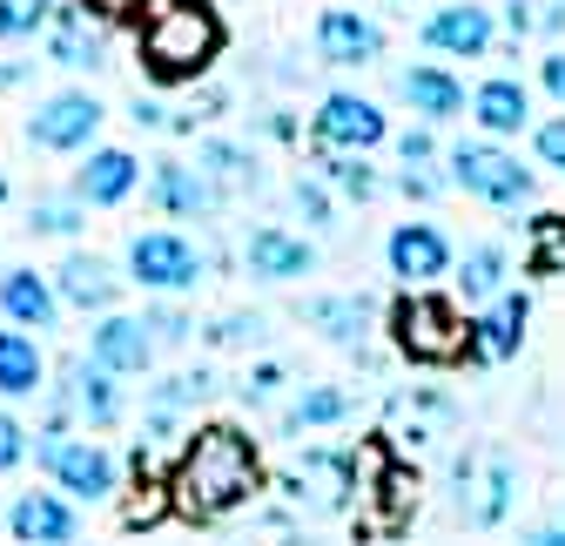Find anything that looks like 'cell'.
<instances>
[{
  "instance_id": "1",
  "label": "cell",
  "mask_w": 565,
  "mask_h": 546,
  "mask_svg": "<svg viewBox=\"0 0 565 546\" xmlns=\"http://www.w3.org/2000/svg\"><path fill=\"white\" fill-rule=\"evenodd\" d=\"M162 480H169V513H182L189 526H216L263 493V452L243 426L216 419V426H195L182 439V452L169 459Z\"/></svg>"
},
{
  "instance_id": "2",
  "label": "cell",
  "mask_w": 565,
  "mask_h": 546,
  "mask_svg": "<svg viewBox=\"0 0 565 546\" xmlns=\"http://www.w3.org/2000/svg\"><path fill=\"white\" fill-rule=\"evenodd\" d=\"M223 48H230V28L216 14V0H141L135 54H141V67H149L162 88L202 82Z\"/></svg>"
},
{
  "instance_id": "3",
  "label": "cell",
  "mask_w": 565,
  "mask_h": 546,
  "mask_svg": "<svg viewBox=\"0 0 565 546\" xmlns=\"http://www.w3.org/2000/svg\"><path fill=\"white\" fill-rule=\"evenodd\" d=\"M445 493H451V519L471 533L505 526L519 506V459L499 439H471L445 459Z\"/></svg>"
},
{
  "instance_id": "4",
  "label": "cell",
  "mask_w": 565,
  "mask_h": 546,
  "mask_svg": "<svg viewBox=\"0 0 565 546\" xmlns=\"http://www.w3.org/2000/svg\"><path fill=\"white\" fill-rule=\"evenodd\" d=\"M458 432H465V412L445 385H397L384 398V452L404 459V465H431V459H451L458 452Z\"/></svg>"
},
{
  "instance_id": "5",
  "label": "cell",
  "mask_w": 565,
  "mask_h": 546,
  "mask_svg": "<svg viewBox=\"0 0 565 546\" xmlns=\"http://www.w3.org/2000/svg\"><path fill=\"white\" fill-rule=\"evenodd\" d=\"M364 459L371 445H310L282 465V506L290 513H310V519H343L358 513V493H364Z\"/></svg>"
},
{
  "instance_id": "6",
  "label": "cell",
  "mask_w": 565,
  "mask_h": 546,
  "mask_svg": "<svg viewBox=\"0 0 565 546\" xmlns=\"http://www.w3.org/2000/svg\"><path fill=\"white\" fill-rule=\"evenodd\" d=\"M445 169H451V189H465L471 202H484V210H499V217H519V210L539 202V176L505 143H491V135H465V143H451Z\"/></svg>"
},
{
  "instance_id": "7",
  "label": "cell",
  "mask_w": 565,
  "mask_h": 546,
  "mask_svg": "<svg viewBox=\"0 0 565 546\" xmlns=\"http://www.w3.org/2000/svg\"><path fill=\"white\" fill-rule=\"evenodd\" d=\"M391 345H397L411 365H431V371L465 365L471 317H465L451 297H438V291H404V297L391 304Z\"/></svg>"
},
{
  "instance_id": "8",
  "label": "cell",
  "mask_w": 565,
  "mask_h": 546,
  "mask_svg": "<svg viewBox=\"0 0 565 546\" xmlns=\"http://www.w3.org/2000/svg\"><path fill=\"white\" fill-rule=\"evenodd\" d=\"M34 459L41 472L54 480L61 500H82V506H108L121 493V465L102 439L88 432H54V439H34Z\"/></svg>"
},
{
  "instance_id": "9",
  "label": "cell",
  "mask_w": 565,
  "mask_h": 546,
  "mask_svg": "<svg viewBox=\"0 0 565 546\" xmlns=\"http://www.w3.org/2000/svg\"><path fill=\"white\" fill-rule=\"evenodd\" d=\"M102 122H108V108L88 88H61V95L34 102V115H28V149H41V156H88L95 135H102Z\"/></svg>"
},
{
  "instance_id": "10",
  "label": "cell",
  "mask_w": 565,
  "mask_h": 546,
  "mask_svg": "<svg viewBox=\"0 0 565 546\" xmlns=\"http://www.w3.org/2000/svg\"><path fill=\"white\" fill-rule=\"evenodd\" d=\"M202 250L189 243V237H175V230H141L135 243H128V284H141V291H156V297H182V291H195L202 284Z\"/></svg>"
},
{
  "instance_id": "11",
  "label": "cell",
  "mask_w": 565,
  "mask_h": 546,
  "mask_svg": "<svg viewBox=\"0 0 565 546\" xmlns=\"http://www.w3.org/2000/svg\"><path fill=\"white\" fill-rule=\"evenodd\" d=\"M384 135H391V115H384L371 95H350V88L323 95V102H317V115H310V143H317V149L371 156V149L384 143Z\"/></svg>"
},
{
  "instance_id": "12",
  "label": "cell",
  "mask_w": 565,
  "mask_h": 546,
  "mask_svg": "<svg viewBox=\"0 0 565 546\" xmlns=\"http://www.w3.org/2000/svg\"><path fill=\"white\" fill-rule=\"evenodd\" d=\"M525 324H532V297L525 291H499L491 304H478L471 317V345H465V365H512L525 351Z\"/></svg>"
},
{
  "instance_id": "13",
  "label": "cell",
  "mask_w": 565,
  "mask_h": 546,
  "mask_svg": "<svg viewBox=\"0 0 565 546\" xmlns=\"http://www.w3.org/2000/svg\"><path fill=\"white\" fill-rule=\"evenodd\" d=\"M47 391H54L61 412L75 419V432H108V426H121V385H115V371H102V365L67 358V365H61V385H47Z\"/></svg>"
},
{
  "instance_id": "14",
  "label": "cell",
  "mask_w": 565,
  "mask_h": 546,
  "mask_svg": "<svg viewBox=\"0 0 565 546\" xmlns=\"http://www.w3.org/2000/svg\"><path fill=\"white\" fill-rule=\"evenodd\" d=\"M451 237L438 230V223H397L391 237H384V263H391V277L404 284V291H431L438 277H451Z\"/></svg>"
},
{
  "instance_id": "15",
  "label": "cell",
  "mask_w": 565,
  "mask_h": 546,
  "mask_svg": "<svg viewBox=\"0 0 565 546\" xmlns=\"http://www.w3.org/2000/svg\"><path fill=\"white\" fill-rule=\"evenodd\" d=\"M149 202H156L162 217H175V223H216L223 217L216 182H209L195 162H175V156H162L149 169Z\"/></svg>"
},
{
  "instance_id": "16",
  "label": "cell",
  "mask_w": 565,
  "mask_h": 546,
  "mask_svg": "<svg viewBox=\"0 0 565 546\" xmlns=\"http://www.w3.org/2000/svg\"><path fill=\"white\" fill-rule=\"evenodd\" d=\"M88 365H102V371H115V378H141V371L156 365L149 324L128 317V311H102L95 330H88Z\"/></svg>"
},
{
  "instance_id": "17",
  "label": "cell",
  "mask_w": 565,
  "mask_h": 546,
  "mask_svg": "<svg viewBox=\"0 0 565 546\" xmlns=\"http://www.w3.org/2000/svg\"><path fill=\"white\" fill-rule=\"evenodd\" d=\"M297 317L323 337V345L337 351H364L371 345V330H377V304L364 291H330V297H303Z\"/></svg>"
},
{
  "instance_id": "18",
  "label": "cell",
  "mask_w": 565,
  "mask_h": 546,
  "mask_svg": "<svg viewBox=\"0 0 565 546\" xmlns=\"http://www.w3.org/2000/svg\"><path fill=\"white\" fill-rule=\"evenodd\" d=\"M47 61L54 67H75V75H102L108 67V21H95L88 8H54L47 14Z\"/></svg>"
},
{
  "instance_id": "19",
  "label": "cell",
  "mask_w": 565,
  "mask_h": 546,
  "mask_svg": "<svg viewBox=\"0 0 565 546\" xmlns=\"http://www.w3.org/2000/svg\"><path fill=\"white\" fill-rule=\"evenodd\" d=\"M317 61L323 67H371V61H384V28L364 8H323L317 14Z\"/></svg>"
},
{
  "instance_id": "20",
  "label": "cell",
  "mask_w": 565,
  "mask_h": 546,
  "mask_svg": "<svg viewBox=\"0 0 565 546\" xmlns=\"http://www.w3.org/2000/svg\"><path fill=\"white\" fill-rule=\"evenodd\" d=\"M424 48L451 54V61H484L499 48V21H491V8H478V0H451V8H438L424 21Z\"/></svg>"
},
{
  "instance_id": "21",
  "label": "cell",
  "mask_w": 565,
  "mask_h": 546,
  "mask_svg": "<svg viewBox=\"0 0 565 546\" xmlns=\"http://www.w3.org/2000/svg\"><path fill=\"white\" fill-rule=\"evenodd\" d=\"M243 270H249L256 284H297V277L317 270V243L297 237V230H282V223H263L243 243Z\"/></svg>"
},
{
  "instance_id": "22",
  "label": "cell",
  "mask_w": 565,
  "mask_h": 546,
  "mask_svg": "<svg viewBox=\"0 0 565 546\" xmlns=\"http://www.w3.org/2000/svg\"><path fill=\"white\" fill-rule=\"evenodd\" d=\"M47 284H54L61 304H75V311H95V317H102V311H115V297H121L128 277H121L108 256H95V250H67Z\"/></svg>"
},
{
  "instance_id": "23",
  "label": "cell",
  "mask_w": 565,
  "mask_h": 546,
  "mask_svg": "<svg viewBox=\"0 0 565 546\" xmlns=\"http://www.w3.org/2000/svg\"><path fill=\"white\" fill-rule=\"evenodd\" d=\"M8 533H14V546H75L82 539V513L61 493H21L8 506Z\"/></svg>"
},
{
  "instance_id": "24",
  "label": "cell",
  "mask_w": 565,
  "mask_h": 546,
  "mask_svg": "<svg viewBox=\"0 0 565 546\" xmlns=\"http://www.w3.org/2000/svg\"><path fill=\"white\" fill-rule=\"evenodd\" d=\"M0 317H8L14 330H54L61 324V297H54V284L34 263L0 270Z\"/></svg>"
},
{
  "instance_id": "25",
  "label": "cell",
  "mask_w": 565,
  "mask_h": 546,
  "mask_svg": "<svg viewBox=\"0 0 565 546\" xmlns=\"http://www.w3.org/2000/svg\"><path fill=\"white\" fill-rule=\"evenodd\" d=\"M465 108H471V122L491 135V143H505V135H525V128H532V88H525L519 75H491V82H478Z\"/></svg>"
},
{
  "instance_id": "26",
  "label": "cell",
  "mask_w": 565,
  "mask_h": 546,
  "mask_svg": "<svg viewBox=\"0 0 565 546\" xmlns=\"http://www.w3.org/2000/svg\"><path fill=\"white\" fill-rule=\"evenodd\" d=\"M195 169L216 182V196H256L263 189V156L249 143H230V135H202L195 143Z\"/></svg>"
},
{
  "instance_id": "27",
  "label": "cell",
  "mask_w": 565,
  "mask_h": 546,
  "mask_svg": "<svg viewBox=\"0 0 565 546\" xmlns=\"http://www.w3.org/2000/svg\"><path fill=\"white\" fill-rule=\"evenodd\" d=\"M141 182V162L128 149H88L82 169H75V196L88 202V210H115V202H128Z\"/></svg>"
},
{
  "instance_id": "28",
  "label": "cell",
  "mask_w": 565,
  "mask_h": 546,
  "mask_svg": "<svg viewBox=\"0 0 565 546\" xmlns=\"http://www.w3.org/2000/svg\"><path fill=\"white\" fill-rule=\"evenodd\" d=\"M397 95L411 102V115H424V122H451V115H465V82L451 75V67H438V61H417V67H404L397 75Z\"/></svg>"
},
{
  "instance_id": "29",
  "label": "cell",
  "mask_w": 565,
  "mask_h": 546,
  "mask_svg": "<svg viewBox=\"0 0 565 546\" xmlns=\"http://www.w3.org/2000/svg\"><path fill=\"white\" fill-rule=\"evenodd\" d=\"M451 270H458V297L465 304H491L499 291H512L505 277H512V256H505V243H471L465 256H451Z\"/></svg>"
},
{
  "instance_id": "30",
  "label": "cell",
  "mask_w": 565,
  "mask_h": 546,
  "mask_svg": "<svg viewBox=\"0 0 565 546\" xmlns=\"http://www.w3.org/2000/svg\"><path fill=\"white\" fill-rule=\"evenodd\" d=\"M350 419V391L343 385H303L290 405H282V439H303V432H330V426H343Z\"/></svg>"
},
{
  "instance_id": "31",
  "label": "cell",
  "mask_w": 565,
  "mask_h": 546,
  "mask_svg": "<svg viewBox=\"0 0 565 546\" xmlns=\"http://www.w3.org/2000/svg\"><path fill=\"white\" fill-rule=\"evenodd\" d=\"M0 391H8V398L47 391V358L34 345V330H0Z\"/></svg>"
},
{
  "instance_id": "32",
  "label": "cell",
  "mask_w": 565,
  "mask_h": 546,
  "mask_svg": "<svg viewBox=\"0 0 565 546\" xmlns=\"http://www.w3.org/2000/svg\"><path fill=\"white\" fill-rule=\"evenodd\" d=\"M317 182L343 202H371L384 189V176L371 169V156H343V149H317Z\"/></svg>"
},
{
  "instance_id": "33",
  "label": "cell",
  "mask_w": 565,
  "mask_h": 546,
  "mask_svg": "<svg viewBox=\"0 0 565 546\" xmlns=\"http://www.w3.org/2000/svg\"><path fill=\"white\" fill-rule=\"evenodd\" d=\"M519 263H525V277H558V270H565V210H539L525 223Z\"/></svg>"
},
{
  "instance_id": "34",
  "label": "cell",
  "mask_w": 565,
  "mask_h": 546,
  "mask_svg": "<svg viewBox=\"0 0 565 546\" xmlns=\"http://www.w3.org/2000/svg\"><path fill=\"white\" fill-rule=\"evenodd\" d=\"M88 230V202L75 196V189H67V196H34L28 202V237H82Z\"/></svg>"
},
{
  "instance_id": "35",
  "label": "cell",
  "mask_w": 565,
  "mask_h": 546,
  "mask_svg": "<svg viewBox=\"0 0 565 546\" xmlns=\"http://www.w3.org/2000/svg\"><path fill=\"white\" fill-rule=\"evenodd\" d=\"M263 337H269V317H263V311H223L216 324L202 330V345H209V351H256Z\"/></svg>"
},
{
  "instance_id": "36",
  "label": "cell",
  "mask_w": 565,
  "mask_h": 546,
  "mask_svg": "<svg viewBox=\"0 0 565 546\" xmlns=\"http://www.w3.org/2000/svg\"><path fill=\"white\" fill-rule=\"evenodd\" d=\"M54 0H0V41H34L47 34Z\"/></svg>"
},
{
  "instance_id": "37",
  "label": "cell",
  "mask_w": 565,
  "mask_h": 546,
  "mask_svg": "<svg viewBox=\"0 0 565 546\" xmlns=\"http://www.w3.org/2000/svg\"><path fill=\"white\" fill-rule=\"evenodd\" d=\"M290 202H297V217H303L310 230H337V196H330L317 176H297V182H290Z\"/></svg>"
},
{
  "instance_id": "38",
  "label": "cell",
  "mask_w": 565,
  "mask_h": 546,
  "mask_svg": "<svg viewBox=\"0 0 565 546\" xmlns=\"http://www.w3.org/2000/svg\"><path fill=\"white\" fill-rule=\"evenodd\" d=\"M282 385H290V365H282V358H256L249 371H243V385H236V398L243 405H269Z\"/></svg>"
},
{
  "instance_id": "39",
  "label": "cell",
  "mask_w": 565,
  "mask_h": 546,
  "mask_svg": "<svg viewBox=\"0 0 565 546\" xmlns=\"http://www.w3.org/2000/svg\"><path fill=\"white\" fill-rule=\"evenodd\" d=\"M141 324H149V337H156V351H175V345H189V311H175V304H156V311H141Z\"/></svg>"
},
{
  "instance_id": "40",
  "label": "cell",
  "mask_w": 565,
  "mask_h": 546,
  "mask_svg": "<svg viewBox=\"0 0 565 546\" xmlns=\"http://www.w3.org/2000/svg\"><path fill=\"white\" fill-rule=\"evenodd\" d=\"M162 513H169V480H141V486H135V500L121 506V519H128V526H156Z\"/></svg>"
},
{
  "instance_id": "41",
  "label": "cell",
  "mask_w": 565,
  "mask_h": 546,
  "mask_svg": "<svg viewBox=\"0 0 565 546\" xmlns=\"http://www.w3.org/2000/svg\"><path fill=\"white\" fill-rule=\"evenodd\" d=\"M397 162H404V169H438V162H445L438 135H431V128H404V135H397Z\"/></svg>"
},
{
  "instance_id": "42",
  "label": "cell",
  "mask_w": 565,
  "mask_h": 546,
  "mask_svg": "<svg viewBox=\"0 0 565 546\" xmlns=\"http://www.w3.org/2000/svg\"><path fill=\"white\" fill-rule=\"evenodd\" d=\"M532 149H539V162H545V169H558V176H565V108H558V115H545V122L532 128Z\"/></svg>"
},
{
  "instance_id": "43",
  "label": "cell",
  "mask_w": 565,
  "mask_h": 546,
  "mask_svg": "<svg viewBox=\"0 0 565 546\" xmlns=\"http://www.w3.org/2000/svg\"><path fill=\"white\" fill-rule=\"evenodd\" d=\"M397 189H404L411 202H438V196L451 189V176H438V169H404V176H397Z\"/></svg>"
},
{
  "instance_id": "44",
  "label": "cell",
  "mask_w": 565,
  "mask_h": 546,
  "mask_svg": "<svg viewBox=\"0 0 565 546\" xmlns=\"http://www.w3.org/2000/svg\"><path fill=\"white\" fill-rule=\"evenodd\" d=\"M21 459H28V426L14 412H0V472H14Z\"/></svg>"
},
{
  "instance_id": "45",
  "label": "cell",
  "mask_w": 565,
  "mask_h": 546,
  "mask_svg": "<svg viewBox=\"0 0 565 546\" xmlns=\"http://www.w3.org/2000/svg\"><path fill=\"white\" fill-rule=\"evenodd\" d=\"M505 28H512V41L545 34V0H512V8H505Z\"/></svg>"
},
{
  "instance_id": "46",
  "label": "cell",
  "mask_w": 565,
  "mask_h": 546,
  "mask_svg": "<svg viewBox=\"0 0 565 546\" xmlns=\"http://www.w3.org/2000/svg\"><path fill=\"white\" fill-rule=\"evenodd\" d=\"M539 88H545V95L565 108V48H552V54L539 61Z\"/></svg>"
},
{
  "instance_id": "47",
  "label": "cell",
  "mask_w": 565,
  "mask_h": 546,
  "mask_svg": "<svg viewBox=\"0 0 565 546\" xmlns=\"http://www.w3.org/2000/svg\"><path fill=\"white\" fill-rule=\"evenodd\" d=\"M128 115H135V128H162L169 135V102H156V95H135Z\"/></svg>"
},
{
  "instance_id": "48",
  "label": "cell",
  "mask_w": 565,
  "mask_h": 546,
  "mask_svg": "<svg viewBox=\"0 0 565 546\" xmlns=\"http://www.w3.org/2000/svg\"><path fill=\"white\" fill-rule=\"evenodd\" d=\"M525 546H565V506H558L552 519H539V526L525 533Z\"/></svg>"
},
{
  "instance_id": "49",
  "label": "cell",
  "mask_w": 565,
  "mask_h": 546,
  "mask_svg": "<svg viewBox=\"0 0 565 546\" xmlns=\"http://www.w3.org/2000/svg\"><path fill=\"white\" fill-rule=\"evenodd\" d=\"M75 8H88L95 21H121V14H135L141 0H75Z\"/></svg>"
},
{
  "instance_id": "50",
  "label": "cell",
  "mask_w": 565,
  "mask_h": 546,
  "mask_svg": "<svg viewBox=\"0 0 565 546\" xmlns=\"http://www.w3.org/2000/svg\"><path fill=\"white\" fill-rule=\"evenodd\" d=\"M263 135H276V143H290V135H297V122H290V115H263Z\"/></svg>"
},
{
  "instance_id": "51",
  "label": "cell",
  "mask_w": 565,
  "mask_h": 546,
  "mask_svg": "<svg viewBox=\"0 0 565 546\" xmlns=\"http://www.w3.org/2000/svg\"><path fill=\"white\" fill-rule=\"evenodd\" d=\"M0 202H8V169H0Z\"/></svg>"
}]
</instances>
